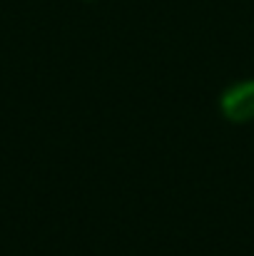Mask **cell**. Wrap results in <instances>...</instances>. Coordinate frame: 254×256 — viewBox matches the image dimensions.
Returning a JSON list of instances; mask_svg holds the SVG:
<instances>
[{
    "label": "cell",
    "mask_w": 254,
    "mask_h": 256,
    "mask_svg": "<svg viewBox=\"0 0 254 256\" xmlns=\"http://www.w3.org/2000/svg\"><path fill=\"white\" fill-rule=\"evenodd\" d=\"M222 110L234 122L254 120V82H242L227 90L222 97Z\"/></svg>",
    "instance_id": "cell-1"
}]
</instances>
